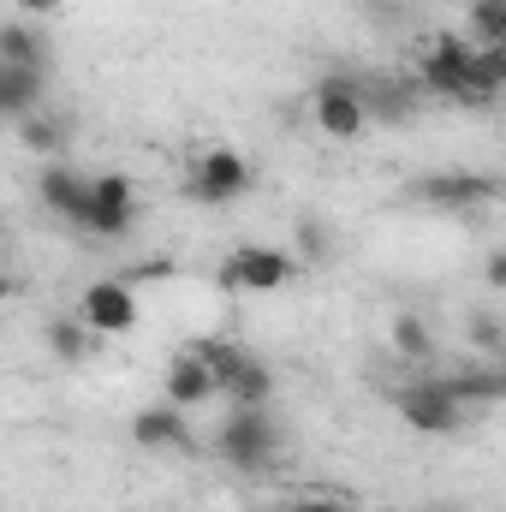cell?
Segmentation results:
<instances>
[{"mask_svg": "<svg viewBox=\"0 0 506 512\" xmlns=\"http://www.w3.org/2000/svg\"><path fill=\"white\" fill-rule=\"evenodd\" d=\"M215 453H221V465L256 477V471H268L286 453V429L274 423L268 405H233L227 423H221V435H215Z\"/></svg>", "mask_w": 506, "mask_h": 512, "instance_id": "1", "label": "cell"}, {"mask_svg": "<svg viewBox=\"0 0 506 512\" xmlns=\"http://www.w3.org/2000/svg\"><path fill=\"white\" fill-rule=\"evenodd\" d=\"M405 197L429 215H471L483 203H501L506 179L501 173H477V167H441V173H423L405 185Z\"/></svg>", "mask_w": 506, "mask_h": 512, "instance_id": "2", "label": "cell"}, {"mask_svg": "<svg viewBox=\"0 0 506 512\" xmlns=\"http://www.w3.org/2000/svg\"><path fill=\"white\" fill-rule=\"evenodd\" d=\"M245 191H251V161H245L233 143H209V149L191 155V167H185V197H191V203L227 209V203H239Z\"/></svg>", "mask_w": 506, "mask_h": 512, "instance_id": "3", "label": "cell"}, {"mask_svg": "<svg viewBox=\"0 0 506 512\" xmlns=\"http://www.w3.org/2000/svg\"><path fill=\"white\" fill-rule=\"evenodd\" d=\"M393 411H399L417 435H459V429H465V399L447 387V376L405 382L393 393Z\"/></svg>", "mask_w": 506, "mask_h": 512, "instance_id": "4", "label": "cell"}, {"mask_svg": "<svg viewBox=\"0 0 506 512\" xmlns=\"http://www.w3.org/2000/svg\"><path fill=\"white\" fill-rule=\"evenodd\" d=\"M292 280H298V251H286V245H233L221 262L227 292H280Z\"/></svg>", "mask_w": 506, "mask_h": 512, "instance_id": "5", "label": "cell"}, {"mask_svg": "<svg viewBox=\"0 0 506 512\" xmlns=\"http://www.w3.org/2000/svg\"><path fill=\"white\" fill-rule=\"evenodd\" d=\"M310 126L334 143H352L358 131L370 126V102L358 90V78H322L310 90Z\"/></svg>", "mask_w": 506, "mask_h": 512, "instance_id": "6", "label": "cell"}, {"mask_svg": "<svg viewBox=\"0 0 506 512\" xmlns=\"http://www.w3.org/2000/svg\"><path fill=\"white\" fill-rule=\"evenodd\" d=\"M471 66H477V42H471V36H429L423 54H417V84H423L429 96L453 102L459 84L471 78Z\"/></svg>", "mask_w": 506, "mask_h": 512, "instance_id": "7", "label": "cell"}, {"mask_svg": "<svg viewBox=\"0 0 506 512\" xmlns=\"http://www.w3.org/2000/svg\"><path fill=\"white\" fill-rule=\"evenodd\" d=\"M131 227H137V185H131L126 173H96L84 233L90 239H126Z\"/></svg>", "mask_w": 506, "mask_h": 512, "instance_id": "8", "label": "cell"}, {"mask_svg": "<svg viewBox=\"0 0 506 512\" xmlns=\"http://www.w3.org/2000/svg\"><path fill=\"white\" fill-rule=\"evenodd\" d=\"M78 316H84L102 340H120V334H131V328H137L143 304H137L131 280H90V286L78 292Z\"/></svg>", "mask_w": 506, "mask_h": 512, "instance_id": "9", "label": "cell"}, {"mask_svg": "<svg viewBox=\"0 0 506 512\" xmlns=\"http://www.w3.org/2000/svg\"><path fill=\"white\" fill-rule=\"evenodd\" d=\"M90 173H78V167H66V161H48L42 173H36V197H42V209L54 215V221H66V227H84V215H90Z\"/></svg>", "mask_w": 506, "mask_h": 512, "instance_id": "10", "label": "cell"}, {"mask_svg": "<svg viewBox=\"0 0 506 512\" xmlns=\"http://www.w3.org/2000/svg\"><path fill=\"white\" fill-rule=\"evenodd\" d=\"M131 441L143 453H191V423L179 405H149L131 417Z\"/></svg>", "mask_w": 506, "mask_h": 512, "instance_id": "11", "label": "cell"}, {"mask_svg": "<svg viewBox=\"0 0 506 512\" xmlns=\"http://www.w3.org/2000/svg\"><path fill=\"white\" fill-rule=\"evenodd\" d=\"M161 393H167V405L191 411V405L215 399V393H221V382H215V370H209L191 346H179V352H173V364H167V382H161Z\"/></svg>", "mask_w": 506, "mask_h": 512, "instance_id": "12", "label": "cell"}, {"mask_svg": "<svg viewBox=\"0 0 506 512\" xmlns=\"http://www.w3.org/2000/svg\"><path fill=\"white\" fill-rule=\"evenodd\" d=\"M42 96H48V72L0 66V114H6L12 126H24L30 114H42Z\"/></svg>", "mask_w": 506, "mask_h": 512, "instance_id": "13", "label": "cell"}, {"mask_svg": "<svg viewBox=\"0 0 506 512\" xmlns=\"http://www.w3.org/2000/svg\"><path fill=\"white\" fill-rule=\"evenodd\" d=\"M48 60H54V42H48L30 18H12V24L0 30V66H30V72H48Z\"/></svg>", "mask_w": 506, "mask_h": 512, "instance_id": "14", "label": "cell"}, {"mask_svg": "<svg viewBox=\"0 0 506 512\" xmlns=\"http://www.w3.org/2000/svg\"><path fill=\"white\" fill-rule=\"evenodd\" d=\"M358 90L370 102V120H381V126H405L417 114V90H405L399 78H358Z\"/></svg>", "mask_w": 506, "mask_h": 512, "instance_id": "15", "label": "cell"}, {"mask_svg": "<svg viewBox=\"0 0 506 512\" xmlns=\"http://www.w3.org/2000/svg\"><path fill=\"white\" fill-rule=\"evenodd\" d=\"M42 340H48V352H54L60 364H84V358L102 346V334H96L84 316H54V322L42 328Z\"/></svg>", "mask_w": 506, "mask_h": 512, "instance_id": "16", "label": "cell"}, {"mask_svg": "<svg viewBox=\"0 0 506 512\" xmlns=\"http://www.w3.org/2000/svg\"><path fill=\"white\" fill-rule=\"evenodd\" d=\"M387 346H393L405 364H429V358H435V328H429L417 310H399L393 328H387Z\"/></svg>", "mask_w": 506, "mask_h": 512, "instance_id": "17", "label": "cell"}, {"mask_svg": "<svg viewBox=\"0 0 506 512\" xmlns=\"http://www.w3.org/2000/svg\"><path fill=\"white\" fill-rule=\"evenodd\" d=\"M191 352H197V358H203V364L215 370L221 393H227V387H233V376H239V370H245V364L256 358V352H245L239 340H191Z\"/></svg>", "mask_w": 506, "mask_h": 512, "instance_id": "18", "label": "cell"}, {"mask_svg": "<svg viewBox=\"0 0 506 512\" xmlns=\"http://www.w3.org/2000/svg\"><path fill=\"white\" fill-rule=\"evenodd\" d=\"M292 251L304 256V262H334L340 233H334L322 215H298V227H292Z\"/></svg>", "mask_w": 506, "mask_h": 512, "instance_id": "19", "label": "cell"}, {"mask_svg": "<svg viewBox=\"0 0 506 512\" xmlns=\"http://www.w3.org/2000/svg\"><path fill=\"white\" fill-rule=\"evenodd\" d=\"M465 30H471L477 48H506V0H471Z\"/></svg>", "mask_w": 506, "mask_h": 512, "instance_id": "20", "label": "cell"}, {"mask_svg": "<svg viewBox=\"0 0 506 512\" xmlns=\"http://www.w3.org/2000/svg\"><path fill=\"white\" fill-rule=\"evenodd\" d=\"M447 387L465 399V405H495V399H506V370H459V376H447Z\"/></svg>", "mask_w": 506, "mask_h": 512, "instance_id": "21", "label": "cell"}, {"mask_svg": "<svg viewBox=\"0 0 506 512\" xmlns=\"http://www.w3.org/2000/svg\"><path fill=\"white\" fill-rule=\"evenodd\" d=\"M18 137H24V143H30V149H36V155H48V161H54V155H60V149H66V120H60V114H48V108H42V114H30V120H24V126H18Z\"/></svg>", "mask_w": 506, "mask_h": 512, "instance_id": "22", "label": "cell"}, {"mask_svg": "<svg viewBox=\"0 0 506 512\" xmlns=\"http://www.w3.org/2000/svg\"><path fill=\"white\" fill-rule=\"evenodd\" d=\"M227 399H233V405H268V399H274V370H268L262 358H251V364L233 376Z\"/></svg>", "mask_w": 506, "mask_h": 512, "instance_id": "23", "label": "cell"}, {"mask_svg": "<svg viewBox=\"0 0 506 512\" xmlns=\"http://www.w3.org/2000/svg\"><path fill=\"white\" fill-rule=\"evenodd\" d=\"M465 334H471V346H477L483 358H506V322L495 310H471V316H465Z\"/></svg>", "mask_w": 506, "mask_h": 512, "instance_id": "24", "label": "cell"}, {"mask_svg": "<svg viewBox=\"0 0 506 512\" xmlns=\"http://www.w3.org/2000/svg\"><path fill=\"white\" fill-rule=\"evenodd\" d=\"M364 12H370V24H405V0H364Z\"/></svg>", "mask_w": 506, "mask_h": 512, "instance_id": "25", "label": "cell"}, {"mask_svg": "<svg viewBox=\"0 0 506 512\" xmlns=\"http://www.w3.org/2000/svg\"><path fill=\"white\" fill-rule=\"evenodd\" d=\"M483 280H489V292H506V245L483 256Z\"/></svg>", "mask_w": 506, "mask_h": 512, "instance_id": "26", "label": "cell"}, {"mask_svg": "<svg viewBox=\"0 0 506 512\" xmlns=\"http://www.w3.org/2000/svg\"><path fill=\"white\" fill-rule=\"evenodd\" d=\"M286 512H352L346 501H334V495H304V501H292Z\"/></svg>", "mask_w": 506, "mask_h": 512, "instance_id": "27", "label": "cell"}, {"mask_svg": "<svg viewBox=\"0 0 506 512\" xmlns=\"http://www.w3.org/2000/svg\"><path fill=\"white\" fill-rule=\"evenodd\" d=\"M60 6H66V0H18V12H24L30 24H36V18H54Z\"/></svg>", "mask_w": 506, "mask_h": 512, "instance_id": "28", "label": "cell"}, {"mask_svg": "<svg viewBox=\"0 0 506 512\" xmlns=\"http://www.w3.org/2000/svg\"><path fill=\"white\" fill-rule=\"evenodd\" d=\"M423 512H459V507H423Z\"/></svg>", "mask_w": 506, "mask_h": 512, "instance_id": "29", "label": "cell"}]
</instances>
